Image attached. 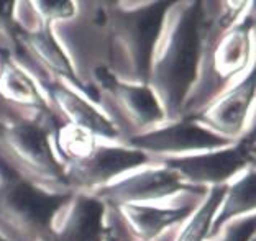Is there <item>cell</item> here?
I'll list each match as a JSON object with an SVG mask.
<instances>
[{"mask_svg": "<svg viewBox=\"0 0 256 241\" xmlns=\"http://www.w3.org/2000/svg\"><path fill=\"white\" fill-rule=\"evenodd\" d=\"M207 33L204 2H171L151 52L148 87L158 98L166 122L182 116L196 84Z\"/></svg>", "mask_w": 256, "mask_h": 241, "instance_id": "1", "label": "cell"}, {"mask_svg": "<svg viewBox=\"0 0 256 241\" xmlns=\"http://www.w3.org/2000/svg\"><path fill=\"white\" fill-rule=\"evenodd\" d=\"M171 2H104L107 69L118 80L146 84L151 52Z\"/></svg>", "mask_w": 256, "mask_h": 241, "instance_id": "2", "label": "cell"}, {"mask_svg": "<svg viewBox=\"0 0 256 241\" xmlns=\"http://www.w3.org/2000/svg\"><path fill=\"white\" fill-rule=\"evenodd\" d=\"M206 8V5H204ZM207 18V33L202 48L196 84L184 104L182 116L199 112L228 90L238 76L245 72L253 58V15L238 20L228 28L218 26Z\"/></svg>", "mask_w": 256, "mask_h": 241, "instance_id": "3", "label": "cell"}, {"mask_svg": "<svg viewBox=\"0 0 256 241\" xmlns=\"http://www.w3.org/2000/svg\"><path fill=\"white\" fill-rule=\"evenodd\" d=\"M58 116L43 118H0V162L12 172L51 192H71L64 166L54 154L50 134Z\"/></svg>", "mask_w": 256, "mask_h": 241, "instance_id": "4", "label": "cell"}, {"mask_svg": "<svg viewBox=\"0 0 256 241\" xmlns=\"http://www.w3.org/2000/svg\"><path fill=\"white\" fill-rule=\"evenodd\" d=\"M71 194L34 186L0 162V238L48 241L56 215Z\"/></svg>", "mask_w": 256, "mask_h": 241, "instance_id": "5", "label": "cell"}, {"mask_svg": "<svg viewBox=\"0 0 256 241\" xmlns=\"http://www.w3.org/2000/svg\"><path fill=\"white\" fill-rule=\"evenodd\" d=\"M92 80L94 104L100 107L124 143L166 122L158 98L146 84L118 80L106 66L94 69Z\"/></svg>", "mask_w": 256, "mask_h": 241, "instance_id": "6", "label": "cell"}, {"mask_svg": "<svg viewBox=\"0 0 256 241\" xmlns=\"http://www.w3.org/2000/svg\"><path fill=\"white\" fill-rule=\"evenodd\" d=\"M162 166L179 174L186 184L196 190L202 187L226 186L236 174L245 172L254 164V130L245 132L225 148L197 152V154L168 158L160 161Z\"/></svg>", "mask_w": 256, "mask_h": 241, "instance_id": "7", "label": "cell"}, {"mask_svg": "<svg viewBox=\"0 0 256 241\" xmlns=\"http://www.w3.org/2000/svg\"><path fill=\"white\" fill-rule=\"evenodd\" d=\"M151 158L125 143L97 144L89 156L64 166V178L71 192L94 194L136 168L150 164Z\"/></svg>", "mask_w": 256, "mask_h": 241, "instance_id": "8", "label": "cell"}, {"mask_svg": "<svg viewBox=\"0 0 256 241\" xmlns=\"http://www.w3.org/2000/svg\"><path fill=\"white\" fill-rule=\"evenodd\" d=\"M232 143L234 141L208 132L190 116H181L178 120L168 122L166 125L156 126L125 141V144L144 152L151 160L197 154V152L225 148Z\"/></svg>", "mask_w": 256, "mask_h": 241, "instance_id": "9", "label": "cell"}, {"mask_svg": "<svg viewBox=\"0 0 256 241\" xmlns=\"http://www.w3.org/2000/svg\"><path fill=\"white\" fill-rule=\"evenodd\" d=\"M190 189L192 187L186 184L178 172L160 162V166L122 176L92 196L100 198L107 207H118L125 204H153ZM192 190L199 192L196 189Z\"/></svg>", "mask_w": 256, "mask_h": 241, "instance_id": "10", "label": "cell"}, {"mask_svg": "<svg viewBox=\"0 0 256 241\" xmlns=\"http://www.w3.org/2000/svg\"><path fill=\"white\" fill-rule=\"evenodd\" d=\"M254 69H252L246 78L238 80L228 90L222 92L208 105L189 116L208 132L228 141H236L245 133L248 112L254 98Z\"/></svg>", "mask_w": 256, "mask_h": 241, "instance_id": "11", "label": "cell"}, {"mask_svg": "<svg viewBox=\"0 0 256 241\" xmlns=\"http://www.w3.org/2000/svg\"><path fill=\"white\" fill-rule=\"evenodd\" d=\"M107 205L92 194L72 192L56 215L48 241H110Z\"/></svg>", "mask_w": 256, "mask_h": 241, "instance_id": "12", "label": "cell"}, {"mask_svg": "<svg viewBox=\"0 0 256 241\" xmlns=\"http://www.w3.org/2000/svg\"><path fill=\"white\" fill-rule=\"evenodd\" d=\"M42 89L44 92L54 114L62 122L71 123L79 128L90 132L96 138L120 140L117 130L107 120V116L97 108V105L87 98L79 89L58 79H42Z\"/></svg>", "mask_w": 256, "mask_h": 241, "instance_id": "13", "label": "cell"}, {"mask_svg": "<svg viewBox=\"0 0 256 241\" xmlns=\"http://www.w3.org/2000/svg\"><path fill=\"white\" fill-rule=\"evenodd\" d=\"M16 50L23 51L28 56V60L38 64V68H42L46 72L44 78L64 80L89 96L84 84L76 74L71 60L54 36L51 25L38 23L32 28L18 26V30H16Z\"/></svg>", "mask_w": 256, "mask_h": 241, "instance_id": "14", "label": "cell"}, {"mask_svg": "<svg viewBox=\"0 0 256 241\" xmlns=\"http://www.w3.org/2000/svg\"><path fill=\"white\" fill-rule=\"evenodd\" d=\"M115 212L120 225L135 241H154L166 230L181 223L192 214V205L156 207L153 204H125L108 207Z\"/></svg>", "mask_w": 256, "mask_h": 241, "instance_id": "15", "label": "cell"}, {"mask_svg": "<svg viewBox=\"0 0 256 241\" xmlns=\"http://www.w3.org/2000/svg\"><path fill=\"white\" fill-rule=\"evenodd\" d=\"M0 102L44 118L56 116L43 89L14 61L8 51L0 52Z\"/></svg>", "mask_w": 256, "mask_h": 241, "instance_id": "16", "label": "cell"}, {"mask_svg": "<svg viewBox=\"0 0 256 241\" xmlns=\"http://www.w3.org/2000/svg\"><path fill=\"white\" fill-rule=\"evenodd\" d=\"M254 212V168H248L234 184L226 186L224 200L214 216L208 238L218 236L220 230L232 220L253 215Z\"/></svg>", "mask_w": 256, "mask_h": 241, "instance_id": "17", "label": "cell"}, {"mask_svg": "<svg viewBox=\"0 0 256 241\" xmlns=\"http://www.w3.org/2000/svg\"><path fill=\"white\" fill-rule=\"evenodd\" d=\"M51 136H53L51 146L62 166L84 160L98 144L97 138L90 132L62 122L60 116L51 130Z\"/></svg>", "mask_w": 256, "mask_h": 241, "instance_id": "18", "label": "cell"}, {"mask_svg": "<svg viewBox=\"0 0 256 241\" xmlns=\"http://www.w3.org/2000/svg\"><path fill=\"white\" fill-rule=\"evenodd\" d=\"M226 186H215L206 190L204 200L181 223L182 228L179 230L174 241H206L208 238L214 216L218 212L220 204L224 200Z\"/></svg>", "mask_w": 256, "mask_h": 241, "instance_id": "19", "label": "cell"}, {"mask_svg": "<svg viewBox=\"0 0 256 241\" xmlns=\"http://www.w3.org/2000/svg\"><path fill=\"white\" fill-rule=\"evenodd\" d=\"M36 23L51 25L53 22H64L76 15L78 4L72 2H26Z\"/></svg>", "mask_w": 256, "mask_h": 241, "instance_id": "20", "label": "cell"}, {"mask_svg": "<svg viewBox=\"0 0 256 241\" xmlns=\"http://www.w3.org/2000/svg\"><path fill=\"white\" fill-rule=\"evenodd\" d=\"M218 234V241H252L254 238V215L228 222Z\"/></svg>", "mask_w": 256, "mask_h": 241, "instance_id": "21", "label": "cell"}, {"mask_svg": "<svg viewBox=\"0 0 256 241\" xmlns=\"http://www.w3.org/2000/svg\"><path fill=\"white\" fill-rule=\"evenodd\" d=\"M16 30H18V23L15 16V2H0V36L7 38L15 50Z\"/></svg>", "mask_w": 256, "mask_h": 241, "instance_id": "22", "label": "cell"}, {"mask_svg": "<svg viewBox=\"0 0 256 241\" xmlns=\"http://www.w3.org/2000/svg\"><path fill=\"white\" fill-rule=\"evenodd\" d=\"M122 241H135V240H132V238H126V240H122Z\"/></svg>", "mask_w": 256, "mask_h": 241, "instance_id": "23", "label": "cell"}, {"mask_svg": "<svg viewBox=\"0 0 256 241\" xmlns=\"http://www.w3.org/2000/svg\"><path fill=\"white\" fill-rule=\"evenodd\" d=\"M0 241H4V240H2V238H0Z\"/></svg>", "mask_w": 256, "mask_h": 241, "instance_id": "24", "label": "cell"}]
</instances>
